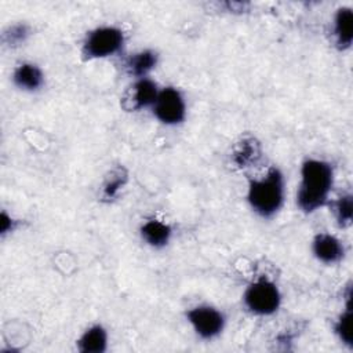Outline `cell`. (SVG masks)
I'll list each match as a JSON object with an SVG mask.
<instances>
[{"label": "cell", "instance_id": "obj_11", "mask_svg": "<svg viewBox=\"0 0 353 353\" xmlns=\"http://www.w3.org/2000/svg\"><path fill=\"white\" fill-rule=\"evenodd\" d=\"M172 233L171 225L157 218H149L139 226V236L142 241L154 250L167 247L172 239Z\"/></svg>", "mask_w": 353, "mask_h": 353}, {"label": "cell", "instance_id": "obj_10", "mask_svg": "<svg viewBox=\"0 0 353 353\" xmlns=\"http://www.w3.org/2000/svg\"><path fill=\"white\" fill-rule=\"evenodd\" d=\"M332 37L339 51H346L353 43V10L352 7H339L332 19Z\"/></svg>", "mask_w": 353, "mask_h": 353}, {"label": "cell", "instance_id": "obj_12", "mask_svg": "<svg viewBox=\"0 0 353 353\" xmlns=\"http://www.w3.org/2000/svg\"><path fill=\"white\" fill-rule=\"evenodd\" d=\"M11 79L17 88L26 92L39 91L40 88H43L44 80H46L43 69L33 62L19 63L14 69Z\"/></svg>", "mask_w": 353, "mask_h": 353}, {"label": "cell", "instance_id": "obj_17", "mask_svg": "<svg viewBox=\"0 0 353 353\" xmlns=\"http://www.w3.org/2000/svg\"><path fill=\"white\" fill-rule=\"evenodd\" d=\"M335 221L339 228L346 229L352 225L353 219V196L352 193H343L335 201L331 203Z\"/></svg>", "mask_w": 353, "mask_h": 353}, {"label": "cell", "instance_id": "obj_14", "mask_svg": "<svg viewBox=\"0 0 353 353\" xmlns=\"http://www.w3.org/2000/svg\"><path fill=\"white\" fill-rule=\"evenodd\" d=\"M159 63V54L154 50L145 48L131 54L124 63L125 72L128 76L137 79L149 77V74L154 70Z\"/></svg>", "mask_w": 353, "mask_h": 353}, {"label": "cell", "instance_id": "obj_2", "mask_svg": "<svg viewBox=\"0 0 353 353\" xmlns=\"http://www.w3.org/2000/svg\"><path fill=\"white\" fill-rule=\"evenodd\" d=\"M245 199L252 212L259 218L272 219L276 216L285 201V179L281 170L273 165L263 175L251 178Z\"/></svg>", "mask_w": 353, "mask_h": 353}, {"label": "cell", "instance_id": "obj_3", "mask_svg": "<svg viewBox=\"0 0 353 353\" xmlns=\"http://www.w3.org/2000/svg\"><path fill=\"white\" fill-rule=\"evenodd\" d=\"M124 44L125 36L119 26H97L87 32L81 44V57L84 61L105 59L119 54Z\"/></svg>", "mask_w": 353, "mask_h": 353}, {"label": "cell", "instance_id": "obj_6", "mask_svg": "<svg viewBox=\"0 0 353 353\" xmlns=\"http://www.w3.org/2000/svg\"><path fill=\"white\" fill-rule=\"evenodd\" d=\"M150 110L159 123L168 127L182 124L188 114V106L183 94L181 90L172 85L160 88L157 99Z\"/></svg>", "mask_w": 353, "mask_h": 353}, {"label": "cell", "instance_id": "obj_7", "mask_svg": "<svg viewBox=\"0 0 353 353\" xmlns=\"http://www.w3.org/2000/svg\"><path fill=\"white\" fill-rule=\"evenodd\" d=\"M160 88L154 80L150 77L137 79L125 90L121 97V108L127 112H139L143 109H152L154 105Z\"/></svg>", "mask_w": 353, "mask_h": 353}, {"label": "cell", "instance_id": "obj_9", "mask_svg": "<svg viewBox=\"0 0 353 353\" xmlns=\"http://www.w3.org/2000/svg\"><path fill=\"white\" fill-rule=\"evenodd\" d=\"M263 156L262 145L255 137L241 138L233 148L230 160L236 168L244 170L256 165Z\"/></svg>", "mask_w": 353, "mask_h": 353}, {"label": "cell", "instance_id": "obj_15", "mask_svg": "<svg viewBox=\"0 0 353 353\" xmlns=\"http://www.w3.org/2000/svg\"><path fill=\"white\" fill-rule=\"evenodd\" d=\"M127 182H128V171L123 165H117L112 168L102 183L101 193H99L101 200L103 203L114 201L120 196Z\"/></svg>", "mask_w": 353, "mask_h": 353}, {"label": "cell", "instance_id": "obj_19", "mask_svg": "<svg viewBox=\"0 0 353 353\" xmlns=\"http://www.w3.org/2000/svg\"><path fill=\"white\" fill-rule=\"evenodd\" d=\"M18 226V221H15L10 214L6 211H1L0 215V234L4 237L8 233H12Z\"/></svg>", "mask_w": 353, "mask_h": 353}, {"label": "cell", "instance_id": "obj_13", "mask_svg": "<svg viewBox=\"0 0 353 353\" xmlns=\"http://www.w3.org/2000/svg\"><path fill=\"white\" fill-rule=\"evenodd\" d=\"M109 346L108 330L97 323L83 331L76 341V347L81 353H105Z\"/></svg>", "mask_w": 353, "mask_h": 353}, {"label": "cell", "instance_id": "obj_5", "mask_svg": "<svg viewBox=\"0 0 353 353\" xmlns=\"http://www.w3.org/2000/svg\"><path fill=\"white\" fill-rule=\"evenodd\" d=\"M185 317L193 332L203 341L218 338L226 325L225 314L218 307L208 303L196 305L188 309Z\"/></svg>", "mask_w": 353, "mask_h": 353}, {"label": "cell", "instance_id": "obj_1", "mask_svg": "<svg viewBox=\"0 0 353 353\" xmlns=\"http://www.w3.org/2000/svg\"><path fill=\"white\" fill-rule=\"evenodd\" d=\"M334 179V167L331 163L316 157L303 160L295 196L296 207L305 214H313L325 207L330 203Z\"/></svg>", "mask_w": 353, "mask_h": 353}, {"label": "cell", "instance_id": "obj_8", "mask_svg": "<svg viewBox=\"0 0 353 353\" xmlns=\"http://www.w3.org/2000/svg\"><path fill=\"white\" fill-rule=\"evenodd\" d=\"M310 250L313 256L324 265H336L345 256L343 243L334 234L320 232L314 234L310 243Z\"/></svg>", "mask_w": 353, "mask_h": 353}, {"label": "cell", "instance_id": "obj_18", "mask_svg": "<svg viewBox=\"0 0 353 353\" xmlns=\"http://www.w3.org/2000/svg\"><path fill=\"white\" fill-rule=\"evenodd\" d=\"M30 36V28L26 23H14L11 26H8L3 34H1V40L6 46L8 47H18L21 44H23Z\"/></svg>", "mask_w": 353, "mask_h": 353}, {"label": "cell", "instance_id": "obj_16", "mask_svg": "<svg viewBox=\"0 0 353 353\" xmlns=\"http://www.w3.org/2000/svg\"><path fill=\"white\" fill-rule=\"evenodd\" d=\"M352 296H346L345 309L338 316L336 321L334 323V334L339 339L342 345H345L347 349H352L353 346V335H352V305H350Z\"/></svg>", "mask_w": 353, "mask_h": 353}, {"label": "cell", "instance_id": "obj_4", "mask_svg": "<svg viewBox=\"0 0 353 353\" xmlns=\"http://www.w3.org/2000/svg\"><path fill=\"white\" fill-rule=\"evenodd\" d=\"M243 305L254 316H272L281 306L280 288L266 276L256 277L245 287Z\"/></svg>", "mask_w": 353, "mask_h": 353}]
</instances>
